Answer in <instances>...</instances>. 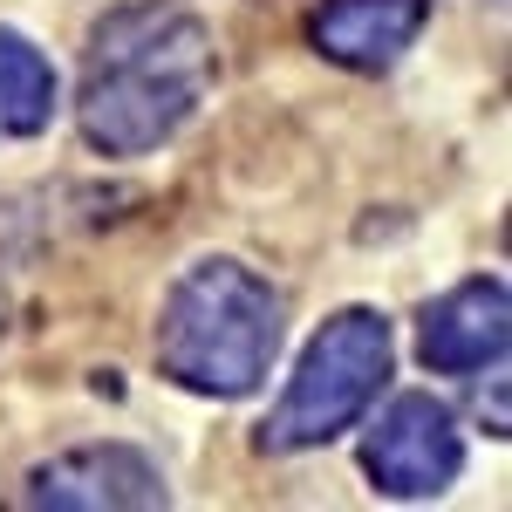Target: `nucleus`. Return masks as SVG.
<instances>
[{
    "label": "nucleus",
    "instance_id": "obj_2",
    "mask_svg": "<svg viewBox=\"0 0 512 512\" xmlns=\"http://www.w3.org/2000/svg\"><path fill=\"white\" fill-rule=\"evenodd\" d=\"M280 349V301L260 274L205 260L171 287L158 321V362L171 383L205 396H246Z\"/></svg>",
    "mask_w": 512,
    "mask_h": 512
},
{
    "label": "nucleus",
    "instance_id": "obj_3",
    "mask_svg": "<svg viewBox=\"0 0 512 512\" xmlns=\"http://www.w3.org/2000/svg\"><path fill=\"white\" fill-rule=\"evenodd\" d=\"M383 376H390V321L369 315V308L335 315L315 342H308V355H301L294 383L280 396V410L267 417L260 444H267V451H308V444L342 437L355 417L376 403Z\"/></svg>",
    "mask_w": 512,
    "mask_h": 512
},
{
    "label": "nucleus",
    "instance_id": "obj_5",
    "mask_svg": "<svg viewBox=\"0 0 512 512\" xmlns=\"http://www.w3.org/2000/svg\"><path fill=\"white\" fill-rule=\"evenodd\" d=\"M512 342V308H506V280H465L444 301H431L424 315V362L444 376H472L485 362H499Z\"/></svg>",
    "mask_w": 512,
    "mask_h": 512
},
{
    "label": "nucleus",
    "instance_id": "obj_4",
    "mask_svg": "<svg viewBox=\"0 0 512 512\" xmlns=\"http://www.w3.org/2000/svg\"><path fill=\"white\" fill-rule=\"evenodd\" d=\"M465 465V437L451 424V410L437 396H396L376 417V431L362 444V472L376 478L390 499H431L444 492Z\"/></svg>",
    "mask_w": 512,
    "mask_h": 512
},
{
    "label": "nucleus",
    "instance_id": "obj_1",
    "mask_svg": "<svg viewBox=\"0 0 512 512\" xmlns=\"http://www.w3.org/2000/svg\"><path fill=\"white\" fill-rule=\"evenodd\" d=\"M212 82V35L178 7H123L96 28L89 82H82V130L96 151L137 158L164 144L198 110Z\"/></svg>",
    "mask_w": 512,
    "mask_h": 512
},
{
    "label": "nucleus",
    "instance_id": "obj_7",
    "mask_svg": "<svg viewBox=\"0 0 512 512\" xmlns=\"http://www.w3.org/2000/svg\"><path fill=\"white\" fill-rule=\"evenodd\" d=\"M28 499L35 506H164V485L151 458L103 444V451H69V458L41 465Z\"/></svg>",
    "mask_w": 512,
    "mask_h": 512
},
{
    "label": "nucleus",
    "instance_id": "obj_6",
    "mask_svg": "<svg viewBox=\"0 0 512 512\" xmlns=\"http://www.w3.org/2000/svg\"><path fill=\"white\" fill-rule=\"evenodd\" d=\"M424 21H431V0H328L308 21V35L342 69H390Z\"/></svg>",
    "mask_w": 512,
    "mask_h": 512
},
{
    "label": "nucleus",
    "instance_id": "obj_8",
    "mask_svg": "<svg viewBox=\"0 0 512 512\" xmlns=\"http://www.w3.org/2000/svg\"><path fill=\"white\" fill-rule=\"evenodd\" d=\"M48 117H55V69L41 62V48L0 28V144L48 130Z\"/></svg>",
    "mask_w": 512,
    "mask_h": 512
}]
</instances>
